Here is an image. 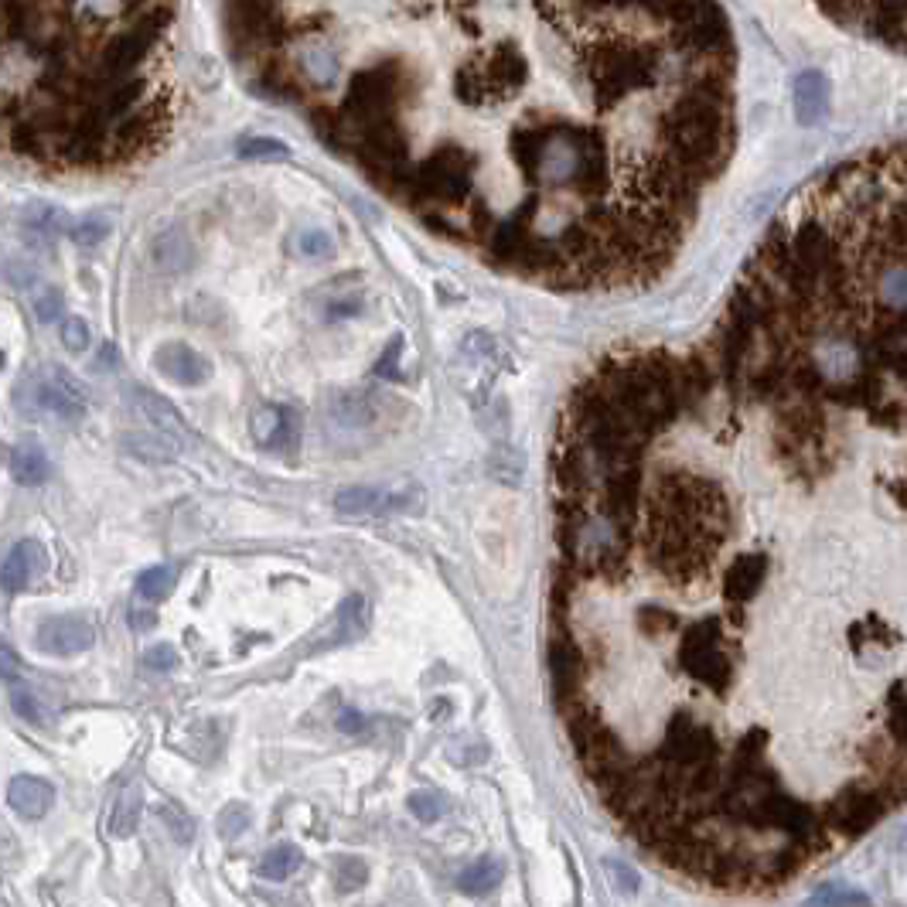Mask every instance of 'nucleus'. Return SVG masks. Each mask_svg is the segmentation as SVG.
Listing matches in <instances>:
<instances>
[{
	"mask_svg": "<svg viewBox=\"0 0 907 907\" xmlns=\"http://www.w3.org/2000/svg\"><path fill=\"white\" fill-rule=\"evenodd\" d=\"M471 41L451 103L488 137L454 243L563 294L645 287L734 151L717 0H447Z\"/></svg>",
	"mask_w": 907,
	"mask_h": 907,
	"instance_id": "nucleus-1",
	"label": "nucleus"
},
{
	"mask_svg": "<svg viewBox=\"0 0 907 907\" xmlns=\"http://www.w3.org/2000/svg\"><path fill=\"white\" fill-rule=\"evenodd\" d=\"M679 662H682V669L689 672V679L700 682L706 689H713V693L730 689L737 679L734 648H730V642L723 638V628L717 624V618H703L682 631Z\"/></svg>",
	"mask_w": 907,
	"mask_h": 907,
	"instance_id": "nucleus-2",
	"label": "nucleus"
},
{
	"mask_svg": "<svg viewBox=\"0 0 907 907\" xmlns=\"http://www.w3.org/2000/svg\"><path fill=\"white\" fill-rule=\"evenodd\" d=\"M720 740L717 730L710 727L706 720L693 717V713H672L669 723H665V734L659 751L652 757L665 768H676V771H693L703 768V764H720Z\"/></svg>",
	"mask_w": 907,
	"mask_h": 907,
	"instance_id": "nucleus-3",
	"label": "nucleus"
},
{
	"mask_svg": "<svg viewBox=\"0 0 907 907\" xmlns=\"http://www.w3.org/2000/svg\"><path fill=\"white\" fill-rule=\"evenodd\" d=\"M890 809L884 788L880 781H860V785H846L836 798H829L826 809H822V819H826V829L832 836H843V839H856L863 836L873 822H880Z\"/></svg>",
	"mask_w": 907,
	"mask_h": 907,
	"instance_id": "nucleus-4",
	"label": "nucleus"
},
{
	"mask_svg": "<svg viewBox=\"0 0 907 907\" xmlns=\"http://www.w3.org/2000/svg\"><path fill=\"white\" fill-rule=\"evenodd\" d=\"M28 406L38 413H52L58 420H76L89 406V389L65 365H45L28 382Z\"/></svg>",
	"mask_w": 907,
	"mask_h": 907,
	"instance_id": "nucleus-5",
	"label": "nucleus"
},
{
	"mask_svg": "<svg viewBox=\"0 0 907 907\" xmlns=\"http://www.w3.org/2000/svg\"><path fill=\"white\" fill-rule=\"evenodd\" d=\"M335 509L341 515H393V512H410L420 509V488H372V485H355L341 488L335 495Z\"/></svg>",
	"mask_w": 907,
	"mask_h": 907,
	"instance_id": "nucleus-6",
	"label": "nucleus"
},
{
	"mask_svg": "<svg viewBox=\"0 0 907 907\" xmlns=\"http://www.w3.org/2000/svg\"><path fill=\"white\" fill-rule=\"evenodd\" d=\"M35 642L45 655H58V659H69V655L89 652L96 642V631L86 618L76 614H52L38 624Z\"/></svg>",
	"mask_w": 907,
	"mask_h": 907,
	"instance_id": "nucleus-7",
	"label": "nucleus"
},
{
	"mask_svg": "<svg viewBox=\"0 0 907 907\" xmlns=\"http://www.w3.org/2000/svg\"><path fill=\"white\" fill-rule=\"evenodd\" d=\"M771 570V556L754 549V553H740L727 570H723L720 580V597L723 604H734V607H747L751 601H757V594L764 590V580H768Z\"/></svg>",
	"mask_w": 907,
	"mask_h": 907,
	"instance_id": "nucleus-8",
	"label": "nucleus"
},
{
	"mask_svg": "<svg viewBox=\"0 0 907 907\" xmlns=\"http://www.w3.org/2000/svg\"><path fill=\"white\" fill-rule=\"evenodd\" d=\"M154 365L164 379L178 382V386H205L212 376V365L202 352H195L185 341H164L154 355Z\"/></svg>",
	"mask_w": 907,
	"mask_h": 907,
	"instance_id": "nucleus-9",
	"label": "nucleus"
},
{
	"mask_svg": "<svg viewBox=\"0 0 907 907\" xmlns=\"http://www.w3.org/2000/svg\"><path fill=\"white\" fill-rule=\"evenodd\" d=\"M45 567V549L35 539H21L14 543L11 553L0 563V590L4 594H21L24 587L35 580V573Z\"/></svg>",
	"mask_w": 907,
	"mask_h": 907,
	"instance_id": "nucleus-10",
	"label": "nucleus"
},
{
	"mask_svg": "<svg viewBox=\"0 0 907 907\" xmlns=\"http://www.w3.org/2000/svg\"><path fill=\"white\" fill-rule=\"evenodd\" d=\"M897 645H901V631H897L894 624H887L877 611H870L867 618H856L850 624V648L860 662L870 659V648L877 655H887V652H894Z\"/></svg>",
	"mask_w": 907,
	"mask_h": 907,
	"instance_id": "nucleus-11",
	"label": "nucleus"
},
{
	"mask_svg": "<svg viewBox=\"0 0 907 907\" xmlns=\"http://www.w3.org/2000/svg\"><path fill=\"white\" fill-rule=\"evenodd\" d=\"M253 437L260 447H270V451H280V447L294 444L297 440V413L290 406H260L253 413Z\"/></svg>",
	"mask_w": 907,
	"mask_h": 907,
	"instance_id": "nucleus-12",
	"label": "nucleus"
},
{
	"mask_svg": "<svg viewBox=\"0 0 907 907\" xmlns=\"http://www.w3.org/2000/svg\"><path fill=\"white\" fill-rule=\"evenodd\" d=\"M7 802H11V809L18 812L21 819L35 822V819H45L48 809H52L55 788L38 775H18V778H11V785H7Z\"/></svg>",
	"mask_w": 907,
	"mask_h": 907,
	"instance_id": "nucleus-13",
	"label": "nucleus"
},
{
	"mask_svg": "<svg viewBox=\"0 0 907 907\" xmlns=\"http://www.w3.org/2000/svg\"><path fill=\"white\" fill-rule=\"evenodd\" d=\"M133 399H137L140 416L151 423V430H157V434H164V437H171V440H178V444H181V437H185L188 430H185V420H181L178 410H174L168 399L147 393V389H137V393H133Z\"/></svg>",
	"mask_w": 907,
	"mask_h": 907,
	"instance_id": "nucleus-14",
	"label": "nucleus"
},
{
	"mask_svg": "<svg viewBox=\"0 0 907 907\" xmlns=\"http://www.w3.org/2000/svg\"><path fill=\"white\" fill-rule=\"evenodd\" d=\"M140 812H144V792H140V785L130 781V785H123L120 795L113 798L110 822H106L110 836H116V839L133 836V829H137V822H140Z\"/></svg>",
	"mask_w": 907,
	"mask_h": 907,
	"instance_id": "nucleus-15",
	"label": "nucleus"
},
{
	"mask_svg": "<svg viewBox=\"0 0 907 907\" xmlns=\"http://www.w3.org/2000/svg\"><path fill=\"white\" fill-rule=\"evenodd\" d=\"M826 113V79L819 72H805L795 79V116L802 123H815Z\"/></svg>",
	"mask_w": 907,
	"mask_h": 907,
	"instance_id": "nucleus-16",
	"label": "nucleus"
},
{
	"mask_svg": "<svg viewBox=\"0 0 907 907\" xmlns=\"http://www.w3.org/2000/svg\"><path fill=\"white\" fill-rule=\"evenodd\" d=\"M505 867L495 860V856H481V860H474L468 870H461V877H457V890L468 897H481V894H492L498 887V880H502Z\"/></svg>",
	"mask_w": 907,
	"mask_h": 907,
	"instance_id": "nucleus-17",
	"label": "nucleus"
},
{
	"mask_svg": "<svg viewBox=\"0 0 907 907\" xmlns=\"http://www.w3.org/2000/svg\"><path fill=\"white\" fill-rule=\"evenodd\" d=\"M48 471H52L48 468V457L38 444H21L18 451L11 454V474L18 485L35 488L48 478Z\"/></svg>",
	"mask_w": 907,
	"mask_h": 907,
	"instance_id": "nucleus-18",
	"label": "nucleus"
},
{
	"mask_svg": "<svg viewBox=\"0 0 907 907\" xmlns=\"http://www.w3.org/2000/svg\"><path fill=\"white\" fill-rule=\"evenodd\" d=\"M635 628H638V635H645V638H669L682 628V618L672 611V607L645 604V607H638V614H635Z\"/></svg>",
	"mask_w": 907,
	"mask_h": 907,
	"instance_id": "nucleus-19",
	"label": "nucleus"
},
{
	"mask_svg": "<svg viewBox=\"0 0 907 907\" xmlns=\"http://www.w3.org/2000/svg\"><path fill=\"white\" fill-rule=\"evenodd\" d=\"M123 444H127L130 454H137L140 461H151V464L174 461V457H178V440L157 434V430H151V434H130Z\"/></svg>",
	"mask_w": 907,
	"mask_h": 907,
	"instance_id": "nucleus-20",
	"label": "nucleus"
},
{
	"mask_svg": "<svg viewBox=\"0 0 907 907\" xmlns=\"http://www.w3.org/2000/svg\"><path fill=\"white\" fill-rule=\"evenodd\" d=\"M301 860H304V856H301V850H297L294 843H280V846H273V850L263 856L260 877L263 880H273V884H280V880H287L290 873L301 867Z\"/></svg>",
	"mask_w": 907,
	"mask_h": 907,
	"instance_id": "nucleus-21",
	"label": "nucleus"
},
{
	"mask_svg": "<svg viewBox=\"0 0 907 907\" xmlns=\"http://www.w3.org/2000/svg\"><path fill=\"white\" fill-rule=\"evenodd\" d=\"M28 297H31V307H35L38 321L41 324H52V321H62L65 318V301H62V290L45 284V280H38L35 287H28Z\"/></svg>",
	"mask_w": 907,
	"mask_h": 907,
	"instance_id": "nucleus-22",
	"label": "nucleus"
},
{
	"mask_svg": "<svg viewBox=\"0 0 907 907\" xmlns=\"http://www.w3.org/2000/svg\"><path fill=\"white\" fill-rule=\"evenodd\" d=\"M174 580H178V570L174 567H151L137 577V597L144 601H164V597L174 590Z\"/></svg>",
	"mask_w": 907,
	"mask_h": 907,
	"instance_id": "nucleus-23",
	"label": "nucleus"
},
{
	"mask_svg": "<svg viewBox=\"0 0 907 907\" xmlns=\"http://www.w3.org/2000/svg\"><path fill=\"white\" fill-rule=\"evenodd\" d=\"M365 624H369V607H365V597L362 594H352L345 604H341V611H338L341 638H359L362 631H365Z\"/></svg>",
	"mask_w": 907,
	"mask_h": 907,
	"instance_id": "nucleus-24",
	"label": "nucleus"
},
{
	"mask_svg": "<svg viewBox=\"0 0 907 907\" xmlns=\"http://www.w3.org/2000/svg\"><path fill=\"white\" fill-rule=\"evenodd\" d=\"M239 157H246V161H287L290 151L287 144H280V140H270V137H246L243 144H239Z\"/></svg>",
	"mask_w": 907,
	"mask_h": 907,
	"instance_id": "nucleus-25",
	"label": "nucleus"
},
{
	"mask_svg": "<svg viewBox=\"0 0 907 907\" xmlns=\"http://www.w3.org/2000/svg\"><path fill=\"white\" fill-rule=\"evenodd\" d=\"M335 413H338L341 423H348V427H359V423H369L376 410H372V403L362 393H348V396H341V403L335 406Z\"/></svg>",
	"mask_w": 907,
	"mask_h": 907,
	"instance_id": "nucleus-26",
	"label": "nucleus"
},
{
	"mask_svg": "<svg viewBox=\"0 0 907 907\" xmlns=\"http://www.w3.org/2000/svg\"><path fill=\"white\" fill-rule=\"evenodd\" d=\"M188 260V246L178 232H168L164 239H157V263L168 266V270H181Z\"/></svg>",
	"mask_w": 907,
	"mask_h": 907,
	"instance_id": "nucleus-27",
	"label": "nucleus"
},
{
	"mask_svg": "<svg viewBox=\"0 0 907 907\" xmlns=\"http://www.w3.org/2000/svg\"><path fill=\"white\" fill-rule=\"evenodd\" d=\"M406 805H410V812L420 822H437L440 815H444V798H440L437 792H413Z\"/></svg>",
	"mask_w": 907,
	"mask_h": 907,
	"instance_id": "nucleus-28",
	"label": "nucleus"
},
{
	"mask_svg": "<svg viewBox=\"0 0 907 907\" xmlns=\"http://www.w3.org/2000/svg\"><path fill=\"white\" fill-rule=\"evenodd\" d=\"M11 706H14V710H18L28 723H41V720H45V710H41L35 689H28V686H14V689H11Z\"/></svg>",
	"mask_w": 907,
	"mask_h": 907,
	"instance_id": "nucleus-29",
	"label": "nucleus"
},
{
	"mask_svg": "<svg viewBox=\"0 0 907 907\" xmlns=\"http://www.w3.org/2000/svg\"><path fill=\"white\" fill-rule=\"evenodd\" d=\"M62 345L69 348V352H86L89 348V324L82 321V318H62Z\"/></svg>",
	"mask_w": 907,
	"mask_h": 907,
	"instance_id": "nucleus-30",
	"label": "nucleus"
},
{
	"mask_svg": "<svg viewBox=\"0 0 907 907\" xmlns=\"http://www.w3.org/2000/svg\"><path fill=\"white\" fill-rule=\"evenodd\" d=\"M365 880H369V867L362 860H341L338 863V890L348 894V890H359Z\"/></svg>",
	"mask_w": 907,
	"mask_h": 907,
	"instance_id": "nucleus-31",
	"label": "nucleus"
},
{
	"mask_svg": "<svg viewBox=\"0 0 907 907\" xmlns=\"http://www.w3.org/2000/svg\"><path fill=\"white\" fill-rule=\"evenodd\" d=\"M297 253L301 256H324L331 253V236L321 229H311V232H301L297 236Z\"/></svg>",
	"mask_w": 907,
	"mask_h": 907,
	"instance_id": "nucleus-32",
	"label": "nucleus"
},
{
	"mask_svg": "<svg viewBox=\"0 0 907 907\" xmlns=\"http://www.w3.org/2000/svg\"><path fill=\"white\" fill-rule=\"evenodd\" d=\"M147 669L154 672H171L174 665H178V652H174V645H154L151 652L144 655Z\"/></svg>",
	"mask_w": 907,
	"mask_h": 907,
	"instance_id": "nucleus-33",
	"label": "nucleus"
},
{
	"mask_svg": "<svg viewBox=\"0 0 907 907\" xmlns=\"http://www.w3.org/2000/svg\"><path fill=\"white\" fill-rule=\"evenodd\" d=\"M604 870H607V873H614V884H618L621 894H635V890H638L635 873L624 867V863H618V860H604Z\"/></svg>",
	"mask_w": 907,
	"mask_h": 907,
	"instance_id": "nucleus-34",
	"label": "nucleus"
},
{
	"mask_svg": "<svg viewBox=\"0 0 907 907\" xmlns=\"http://www.w3.org/2000/svg\"><path fill=\"white\" fill-rule=\"evenodd\" d=\"M399 348H403V338H393V341H389V348L382 352V359L376 362V376H382V379H396Z\"/></svg>",
	"mask_w": 907,
	"mask_h": 907,
	"instance_id": "nucleus-35",
	"label": "nucleus"
},
{
	"mask_svg": "<svg viewBox=\"0 0 907 907\" xmlns=\"http://www.w3.org/2000/svg\"><path fill=\"white\" fill-rule=\"evenodd\" d=\"M338 730H341V734L362 737L365 730H369V720H365L359 710H345V713H341V717H338Z\"/></svg>",
	"mask_w": 907,
	"mask_h": 907,
	"instance_id": "nucleus-36",
	"label": "nucleus"
},
{
	"mask_svg": "<svg viewBox=\"0 0 907 907\" xmlns=\"http://www.w3.org/2000/svg\"><path fill=\"white\" fill-rule=\"evenodd\" d=\"M161 815H164V819H171V829H174V836H178L181 843H188V839L195 836V829H191V819H181V812L174 809V805H164Z\"/></svg>",
	"mask_w": 907,
	"mask_h": 907,
	"instance_id": "nucleus-37",
	"label": "nucleus"
},
{
	"mask_svg": "<svg viewBox=\"0 0 907 907\" xmlns=\"http://www.w3.org/2000/svg\"><path fill=\"white\" fill-rule=\"evenodd\" d=\"M18 672H21L18 652H14L11 645L0 642V679H18Z\"/></svg>",
	"mask_w": 907,
	"mask_h": 907,
	"instance_id": "nucleus-38",
	"label": "nucleus"
},
{
	"mask_svg": "<svg viewBox=\"0 0 907 907\" xmlns=\"http://www.w3.org/2000/svg\"><path fill=\"white\" fill-rule=\"evenodd\" d=\"M154 621H157V614H154V611H140V607H133V611H130V628H133V631L154 628Z\"/></svg>",
	"mask_w": 907,
	"mask_h": 907,
	"instance_id": "nucleus-39",
	"label": "nucleus"
}]
</instances>
